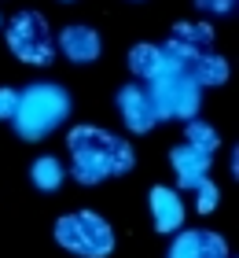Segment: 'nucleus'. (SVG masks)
<instances>
[{"label": "nucleus", "instance_id": "obj_6", "mask_svg": "<svg viewBox=\"0 0 239 258\" xmlns=\"http://www.w3.org/2000/svg\"><path fill=\"white\" fill-rule=\"evenodd\" d=\"M162 52L173 67L188 70L195 59L213 52V26L210 22H177L170 30V37H166V44H162Z\"/></svg>", "mask_w": 239, "mask_h": 258}, {"label": "nucleus", "instance_id": "obj_14", "mask_svg": "<svg viewBox=\"0 0 239 258\" xmlns=\"http://www.w3.org/2000/svg\"><path fill=\"white\" fill-rule=\"evenodd\" d=\"M63 177H66V170H63V162H59L55 155H41V159H33V166H30V181H33V188H41V192H59Z\"/></svg>", "mask_w": 239, "mask_h": 258}, {"label": "nucleus", "instance_id": "obj_11", "mask_svg": "<svg viewBox=\"0 0 239 258\" xmlns=\"http://www.w3.org/2000/svg\"><path fill=\"white\" fill-rule=\"evenodd\" d=\"M59 48H63V55L70 63H92L100 59V33H96L92 26H63L59 30Z\"/></svg>", "mask_w": 239, "mask_h": 258}, {"label": "nucleus", "instance_id": "obj_7", "mask_svg": "<svg viewBox=\"0 0 239 258\" xmlns=\"http://www.w3.org/2000/svg\"><path fill=\"white\" fill-rule=\"evenodd\" d=\"M166 258H228V243L213 229H177Z\"/></svg>", "mask_w": 239, "mask_h": 258}, {"label": "nucleus", "instance_id": "obj_8", "mask_svg": "<svg viewBox=\"0 0 239 258\" xmlns=\"http://www.w3.org/2000/svg\"><path fill=\"white\" fill-rule=\"evenodd\" d=\"M118 111H122V122L129 133H151L158 125V114L151 107V96L143 85H122L118 89Z\"/></svg>", "mask_w": 239, "mask_h": 258}, {"label": "nucleus", "instance_id": "obj_17", "mask_svg": "<svg viewBox=\"0 0 239 258\" xmlns=\"http://www.w3.org/2000/svg\"><path fill=\"white\" fill-rule=\"evenodd\" d=\"M195 8L206 11V15H217V19L235 15V0H195Z\"/></svg>", "mask_w": 239, "mask_h": 258}, {"label": "nucleus", "instance_id": "obj_9", "mask_svg": "<svg viewBox=\"0 0 239 258\" xmlns=\"http://www.w3.org/2000/svg\"><path fill=\"white\" fill-rule=\"evenodd\" d=\"M151 218H154V232H162V236H170V232L184 229V199L177 188H166V184H154L151 196Z\"/></svg>", "mask_w": 239, "mask_h": 258}, {"label": "nucleus", "instance_id": "obj_19", "mask_svg": "<svg viewBox=\"0 0 239 258\" xmlns=\"http://www.w3.org/2000/svg\"><path fill=\"white\" fill-rule=\"evenodd\" d=\"M0 26H4V19H0Z\"/></svg>", "mask_w": 239, "mask_h": 258}, {"label": "nucleus", "instance_id": "obj_3", "mask_svg": "<svg viewBox=\"0 0 239 258\" xmlns=\"http://www.w3.org/2000/svg\"><path fill=\"white\" fill-rule=\"evenodd\" d=\"M147 96H151V107L158 114V122L162 118H184L188 122L202 107V89L191 81V74H184L173 63L147 81Z\"/></svg>", "mask_w": 239, "mask_h": 258}, {"label": "nucleus", "instance_id": "obj_12", "mask_svg": "<svg viewBox=\"0 0 239 258\" xmlns=\"http://www.w3.org/2000/svg\"><path fill=\"white\" fill-rule=\"evenodd\" d=\"M184 74H191V81H195L199 89H213V85H224L232 70H228V59H224V55L210 52V55H202V59H195Z\"/></svg>", "mask_w": 239, "mask_h": 258}, {"label": "nucleus", "instance_id": "obj_13", "mask_svg": "<svg viewBox=\"0 0 239 258\" xmlns=\"http://www.w3.org/2000/svg\"><path fill=\"white\" fill-rule=\"evenodd\" d=\"M166 67H170V59H166V52L158 44H133V48H129V70H133L136 78H143V81L162 74Z\"/></svg>", "mask_w": 239, "mask_h": 258}, {"label": "nucleus", "instance_id": "obj_18", "mask_svg": "<svg viewBox=\"0 0 239 258\" xmlns=\"http://www.w3.org/2000/svg\"><path fill=\"white\" fill-rule=\"evenodd\" d=\"M15 107H19V89H0V118H15Z\"/></svg>", "mask_w": 239, "mask_h": 258}, {"label": "nucleus", "instance_id": "obj_4", "mask_svg": "<svg viewBox=\"0 0 239 258\" xmlns=\"http://www.w3.org/2000/svg\"><path fill=\"white\" fill-rule=\"evenodd\" d=\"M55 243L81 258H107L114 251V229L96 210H77L55 218Z\"/></svg>", "mask_w": 239, "mask_h": 258}, {"label": "nucleus", "instance_id": "obj_16", "mask_svg": "<svg viewBox=\"0 0 239 258\" xmlns=\"http://www.w3.org/2000/svg\"><path fill=\"white\" fill-rule=\"evenodd\" d=\"M217 203H221V188H217L210 177H202V181L195 184V210H199V214H213Z\"/></svg>", "mask_w": 239, "mask_h": 258}, {"label": "nucleus", "instance_id": "obj_10", "mask_svg": "<svg viewBox=\"0 0 239 258\" xmlns=\"http://www.w3.org/2000/svg\"><path fill=\"white\" fill-rule=\"evenodd\" d=\"M210 162H213V155H206V151H199L191 144H177L170 151V166H173L181 188H195V184L210 173Z\"/></svg>", "mask_w": 239, "mask_h": 258}, {"label": "nucleus", "instance_id": "obj_5", "mask_svg": "<svg viewBox=\"0 0 239 258\" xmlns=\"http://www.w3.org/2000/svg\"><path fill=\"white\" fill-rule=\"evenodd\" d=\"M4 37H8L11 55L30 67H48L55 59V37L37 11H26V8L15 11L4 26Z\"/></svg>", "mask_w": 239, "mask_h": 258}, {"label": "nucleus", "instance_id": "obj_2", "mask_svg": "<svg viewBox=\"0 0 239 258\" xmlns=\"http://www.w3.org/2000/svg\"><path fill=\"white\" fill-rule=\"evenodd\" d=\"M70 114V92L52 85V81H33L19 89V107H15V133L22 140H44L55 125H63Z\"/></svg>", "mask_w": 239, "mask_h": 258}, {"label": "nucleus", "instance_id": "obj_15", "mask_svg": "<svg viewBox=\"0 0 239 258\" xmlns=\"http://www.w3.org/2000/svg\"><path fill=\"white\" fill-rule=\"evenodd\" d=\"M184 144H191V148H199V151H206V155H213V151L221 148V137H217V129H213L210 122H199V118H188V125H184Z\"/></svg>", "mask_w": 239, "mask_h": 258}, {"label": "nucleus", "instance_id": "obj_1", "mask_svg": "<svg viewBox=\"0 0 239 258\" xmlns=\"http://www.w3.org/2000/svg\"><path fill=\"white\" fill-rule=\"evenodd\" d=\"M66 151H70V173L77 184H100L107 177H122L133 170L136 151L125 137H114L100 125H77L66 133Z\"/></svg>", "mask_w": 239, "mask_h": 258}]
</instances>
